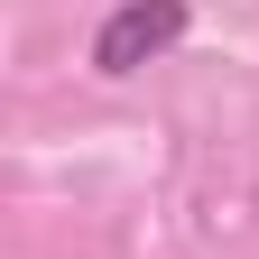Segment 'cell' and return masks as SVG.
<instances>
[{"mask_svg": "<svg viewBox=\"0 0 259 259\" xmlns=\"http://www.w3.org/2000/svg\"><path fill=\"white\" fill-rule=\"evenodd\" d=\"M185 28H194L185 0H120V10L93 28V74H102V83L148 74L157 56H176V47H185Z\"/></svg>", "mask_w": 259, "mask_h": 259, "instance_id": "obj_1", "label": "cell"}]
</instances>
